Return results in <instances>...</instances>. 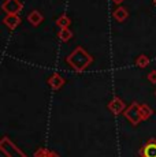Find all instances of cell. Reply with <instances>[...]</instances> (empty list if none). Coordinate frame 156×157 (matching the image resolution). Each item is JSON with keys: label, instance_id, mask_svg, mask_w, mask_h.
<instances>
[{"label": "cell", "instance_id": "cell-1", "mask_svg": "<svg viewBox=\"0 0 156 157\" xmlns=\"http://www.w3.org/2000/svg\"><path fill=\"white\" fill-rule=\"evenodd\" d=\"M67 62L70 63L77 71H82L92 63V57H91V55H88L81 47H78L67 56Z\"/></svg>", "mask_w": 156, "mask_h": 157}, {"label": "cell", "instance_id": "cell-2", "mask_svg": "<svg viewBox=\"0 0 156 157\" xmlns=\"http://www.w3.org/2000/svg\"><path fill=\"white\" fill-rule=\"evenodd\" d=\"M125 116L129 122H131V124H137L142 117H141V113H140V105L137 102H133L131 107L127 108V111L125 112Z\"/></svg>", "mask_w": 156, "mask_h": 157}, {"label": "cell", "instance_id": "cell-3", "mask_svg": "<svg viewBox=\"0 0 156 157\" xmlns=\"http://www.w3.org/2000/svg\"><path fill=\"white\" fill-rule=\"evenodd\" d=\"M21 8H22V4L18 0H6L3 4V10L7 11L8 14H15Z\"/></svg>", "mask_w": 156, "mask_h": 157}, {"label": "cell", "instance_id": "cell-4", "mask_svg": "<svg viewBox=\"0 0 156 157\" xmlns=\"http://www.w3.org/2000/svg\"><path fill=\"white\" fill-rule=\"evenodd\" d=\"M140 153L142 157H156V141L151 140L141 149Z\"/></svg>", "mask_w": 156, "mask_h": 157}, {"label": "cell", "instance_id": "cell-5", "mask_svg": "<svg viewBox=\"0 0 156 157\" xmlns=\"http://www.w3.org/2000/svg\"><path fill=\"white\" fill-rule=\"evenodd\" d=\"M108 108L111 111H112L115 115H118V113H121V111H123V108H125V104H123V101L121 100V98H118V97H115L112 100V102L108 105Z\"/></svg>", "mask_w": 156, "mask_h": 157}, {"label": "cell", "instance_id": "cell-6", "mask_svg": "<svg viewBox=\"0 0 156 157\" xmlns=\"http://www.w3.org/2000/svg\"><path fill=\"white\" fill-rule=\"evenodd\" d=\"M21 22V18L18 17V15L15 14H8L7 17L4 18V23L8 26L10 29H14V28H17V25Z\"/></svg>", "mask_w": 156, "mask_h": 157}, {"label": "cell", "instance_id": "cell-7", "mask_svg": "<svg viewBox=\"0 0 156 157\" xmlns=\"http://www.w3.org/2000/svg\"><path fill=\"white\" fill-rule=\"evenodd\" d=\"M114 18H115L116 21H119V22H122V21H125L126 18H127V11H126L123 7H118L114 11Z\"/></svg>", "mask_w": 156, "mask_h": 157}, {"label": "cell", "instance_id": "cell-8", "mask_svg": "<svg viewBox=\"0 0 156 157\" xmlns=\"http://www.w3.org/2000/svg\"><path fill=\"white\" fill-rule=\"evenodd\" d=\"M28 19H29V22L33 23V25H38V23L43 21V17L40 15V13H37V11H33V13L29 14V17H28Z\"/></svg>", "mask_w": 156, "mask_h": 157}, {"label": "cell", "instance_id": "cell-9", "mask_svg": "<svg viewBox=\"0 0 156 157\" xmlns=\"http://www.w3.org/2000/svg\"><path fill=\"white\" fill-rule=\"evenodd\" d=\"M49 85L52 86L53 89H59V87L63 85V79L58 74H55V75H52V78L49 79Z\"/></svg>", "mask_w": 156, "mask_h": 157}, {"label": "cell", "instance_id": "cell-10", "mask_svg": "<svg viewBox=\"0 0 156 157\" xmlns=\"http://www.w3.org/2000/svg\"><path fill=\"white\" fill-rule=\"evenodd\" d=\"M140 113H141V117L145 120V119H148V117L152 115V109L148 107V105L142 104V105H140Z\"/></svg>", "mask_w": 156, "mask_h": 157}, {"label": "cell", "instance_id": "cell-11", "mask_svg": "<svg viewBox=\"0 0 156 157\" xmlns=\"http://www.w3.org/2000/svg\"><path fill=\"white\" fill-rule=\"evenodd\" d=\"M71 36H73V33L70 32V29H60V32H59V37H60L62 41H68L71 38Z\"/></svg>", "mask_w": 156, "mask_h": 157}, {"label": "cell", "instance_id": "cell-12", "mask_svg": "<svg viewBox=\"0 0 156 157\" xmlns=\"http://www.w3.org/2000/svg\"><path fill=\"white\" fill-rule=\"evenodd\" d=\"M56 23H58L62 29H66L68 26V23H70V21H68L67 17H60V19H58V22Z\"/></svg>", "mask_w": 156, "mask_h": 157}, {"label": "cell", "instance_id": "cell-13", "mask_svg": "<svg viewBox=\"0 0 156 157\" xmlns=\"http://www.w3.org/2000/svg\"><path fill=\"white\" fill-rule=\"evenodd\" d=\"M148 57L146 56H140L138 59H137V66L138 67H145V66H148Z\"/></svg>", "mask_w": 156, "mask_h": 157}, {"label": "cell", "instance_id": "cell-14", "mask_svg": "<svg viewBox=\"0 0 156 157\" xmlns=\"http://www.w3.org/2000/svg\"><path fill=\"white\" fill-rule=\"evenodd\" d=\"M148 79L151 81L152 83H156V71H151V72H149Z\"/></svg>", "mask_w": 156, "mask_h": 157}, {"label": "cell", "instance_id": "cell-15", "mask_svg": "<svg viewBox=\"0 0 156 157\" xmlns=\"http://www.w3.org/2000/svg\"><path fill=\"white\" fill-rule=\"evenodd\" d=\"M47 157H58V156H56L55 153H48V156H47Z\"/></svg>", "mask_w": 156, "mask_h": 157}, {"label": "cell", "instance_id": "cell-16", "mask_svg": "<svg viewBox=\"0 0 156 157\" xmlns=\"http://www.w3.org/2000/svg\"><path fill=\"white\" fill-rule=\"evenodd\" d=\"M112 2H115L116 4H121V2H123V0H112Z\"/></svg>", "mask_w": 156, "mask_h": 157}, {"label": "cell", "instance_id": "cell-17", "mask_svg": "<svg viewBox=\"0 0 156 157\" xmlns=\"http://www.w3.org/2000/svg\"><path fill=\"white\" fill-rule=\"evenodd\" d=\"M155 3H156V0H155Z\"/></svg>", "mask_w": 156, "mask_h": 157}]
</instances>
